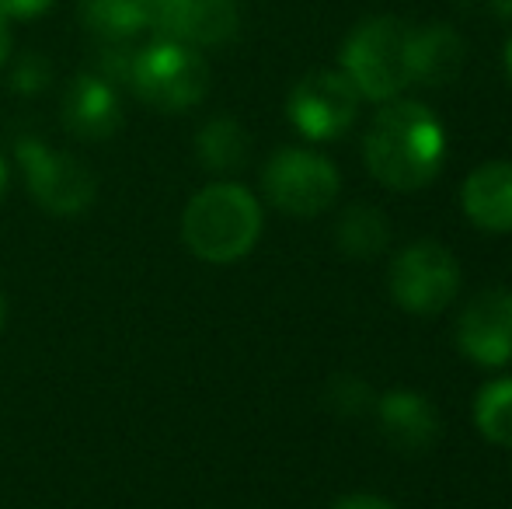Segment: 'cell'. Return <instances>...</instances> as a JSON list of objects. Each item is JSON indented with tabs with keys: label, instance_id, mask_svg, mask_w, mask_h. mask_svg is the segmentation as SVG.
I'll list each match as a JSON object with an SVG mask.
<instances>
[{
	"label": "cell",
	"instance_id": "cell-1",
	"mask_svg": "<svg viewBox=\"0 0 512 509\" xmlns=\"http://www.w3.org/2000/svg\"><path fill=\"white\" fill-rule=\"evenodd\" d=\"M366 168L387 189H422L439 175L446 157V133L422 102H387L377 112L363 143Z\"/></svg>",
	"mask_w": 512,
	"mask_h": 509
},
{
	"label": "cell",
	"instance_id": "cell-2",
	"mask_svg": "<svg viewBox=\"0 0 512 509\" xmlns=\"http://www.w3.org/2000/svg\"><path fill=\"white\" fill-rule=\"evenodd\" d=\"M262 231V210L255 196L234 182H216L192 196L182 217V234L192 255L203 262L227 265L255 248Z\"/></svg>",
	"mask_w": 512,
	"mask_h": 509
},
{
	"label": "cell",
	"instance_id": "cell-3",
	"mask_svg": "<svg viewBox=\"0 0 512 509\" xmlns=\"http://www.w3.org/2000/svg\"><path fill=\"white\" fill-rule=\"evenodd\" d=\"M342 74L373 102H394L411 84V28L398 18H370L345 39Z\"/></svg>",
	"mask_w": 512,
	"mask_h": 509
},
{
	"label": "cell",
	"instance_id": "cell-4",
	"mask_svg": "<svg viewBox=\"0 0 512 509\" xmlns=\"http://www.w3.org/2000/svg\"><path fill=\"white\" fill-rule=\"evenodd\" d=\"M129 88L140 102L157 112H185L199 105L209 91V67L196 46L157 39L154 46L136 49Z\"/></svg>",
	"mask_w": 512,
	"mask_h": 509
},
{
	"label": "cell",
	"instance_id": "cell-5",
	"mask_svg": "<svg viewBox=\"0 0 512 509\" xmlns=\"http://www.w3.org/2000/svg\"><path fill=\"white\" fill-rule=\"evenodd\" d=\"M14 150H18V164L25 171L28 192L39 199L42 210L74 217V213H84L95 203V175L74 154L53 150L35 136L18 140Z\"/></svg>",
	"mask_w": 512,
	"mask_h": 509
},
{
	"label": "cell",
	"instance_id": "cell-6",
	"mask_svg": "<svg viewBox=\"0 0 512 509\" xmlns=\"http://www.w3.org/2000/svg\"><path fill=\"white\" fill-rule=\"evenodd\" d=\"M265 196L272 206L293 217H317L324 213L338 196V171L328 157L314 150L286 147L265 164Z\"/></svg>",
	"mask_w": 512,
	"mask_h": 509
},
{
	"label": "cell",
	"instance_id": "cell-7",
	"mask_svg": "<svg viewBox=\"0 0 512 509\" xmlns=\"http://www.w3.org/2000/svg\"><path fill=\"white\" fill-rule=\"evenodd\" d=\"M460 265L436 241H418L391 265V293L411 314H436L457 297Z\"/></svg>",
	"mask_w": 512,
	"mask_h": 509
},
{
	"label": "cell",
	"instance_id": "cell-8",
	"mask_svg": "<svg viewBox=\"0 0 512 509\" xmlns=\"http://www.w3.org/2000/svg\"><path fill=\"white\" fill-rule=\"evenodd\" d=\"M359 109V91L342 70H310L290 91V123L307 140H335L352 126Z\"/></svg>",
	"mask_w": 512,
	"mask_h": 509
},
{
	"label": "cell",
	"instance_id": "cell-9",
	"mask_svg": "<svg viewBox=\"0 0 512 509\" xmlns=\"http://www.w3.org/2000/svg\"><path fill=\"white\" fill-rule=\"evenodd\" d=\"M241 14L234 0H154L150 28L157 39L185 46H220L234 39Z\"/></svg>",
	"mask_w": 512,
	"mask_h": 509
},
{
	"label": "cell",
	"instance_id": "cell-10",
	"mask_svg": "<svg viewBox=\"0 0 512 509\" xmlns=\"http://www.w3.org/2000/svg\"><path fill=\"white\" fill-rule=\"evenodd\" d=\"M457 342L481 367H506L512 360V293L485 290L471 297L457 321Z\"/></svg>",
	"mask_w": 512,
	"mask_h": 509
},
{
	"label": "cell",
	"instance_id": "cell-11",
	"mask_svg": "<svg viewBox=\"0 0 512 509\" xmlns=\"http://www.w3.org/2000/svg\"><path fill=\"white\" fill-rule=\"evenodd\" d=\"M63 126L77 140H108L122 126V102L115 84L98 74H77L63 91Z\"/></svg>",
	"mask_w": 512,
	"mask_h": 509
},
{
	"label": "cell",
	"instance_id": "cell-12",
	"mask_svg": "<svg viewBox=\"0 0 512 509\" xmlns=\"http://www.w3.org/2000/svg\"><path fill=\"white\" fill-rule=\"evenodd\" d=\"M377 419L380 433L387 443L405 454L432 447L439 440V412L425 394L418 391H391L377 401Z\"/></svg>",
	"mask_w": 512,
	"mask_h": 509
},
{
	"label": "cell",
	"instance_id": "cell-13",
	"mask_svg": "<svg viewBox=\"0 0 512 509\" xmlns=\"http://www.w3.org/2000/svg\"><path fill=\"white\" fill-rule=\"evenodd\" d=\"M464 213L481 227V231L506 234L512 231V164L492 161L471 171L460 192Z\"/></svg>",
	"mask_w": 512,
	"mask_h": 509
},
{
	"label": "cell",
	"instance_id": "cell-14",
	"mask_svg": "<svg viewBox=\"0 0 512 509\" xmlns=\"http://www.w3.org/2000/svg\"><path fill=\"white\" fill-rule=\"evenodd\" d=\"M464 56V39L453 28H411V84H450L464 67Z\"/></svg>",
	"mask_w": 512,
	"mask_h": 509
},
{
	"label": "cell",
	"instance_id": "cell-15",
	"mask_svg": "<svg viewBox=\"0 0 512 509\" xmlns=\"http://www.w3.org/2000/svg\"><path fill=\"white\" fill-rule=\"evenodd\" d=\"M150 11L154 0H77L84 28L98 39H133L150 28Z\"/></svg>",
	"mask_w": 512,
	"mask_h": 509
},
{
	"label": "cell",
	"instance_id": "cell-16",
	"mask_svg": "<svg viewBox=\"0 0 512 509\" xmlns=\"http://www.w3.org/2000/svg\"><path fill=\"white\" fill-rule=\"evenodd\" d=\"M335 238L338 248L349 258H373L384 252L387 241H391V224L370 203H356L338 217Z\"/></svg>",
	"mask_w": 512,
	"mask_h": 509
},
{
	"label": "cell",
	"instance_id": "cell-17",
	"mask_svg": "<svg viewBox=\"0 0 512 509\" xmlns=\"http://www.w3.org/2000/svg\"><path fill=\"white\" fill-rule=\"evenodd\" d=\"M248 147H251V140H248V133H244V126L230 116L209 119L196 136L199 161H203L209 171H237L248 161Z\"/></svg>",
	"mask_w": 512,
	"mask_h": 509
},
{
	"label": "cell",
	"instance_id": "cell-18",
	"mask_svg": "<svg viewBox=\"0 0 512 509\" xmlns=\"http://www.w3.org/2000/svg\"><path fill=\"white\" fill-rule=\"evenodd\" d=\"M474 422L485 440L512 447V377L481 387L478 401H474Z\"/></svg>",
	"mask_w": 512,
	"mask_h": 509
},
{
	"label": "cell",
	"instance_id": "cell-19",
	"mask_svg": "<svg viewBox=\"0 0 512 509\" xmlns=\"http://www.w3.org/2000/svg\"><path fill=\"white\" fill-rule=\"evenodd\" d=\"M49 81H53V67L42 53H25L11 70V88L18 95H39L49 88Z\"/></svg>",
	"mask_w": 512,
	"mask_h": 509
},
{
	"label": "cell",
	"instance_id": "cell-20",
	"mask_svg": "<svg viewBox=\"0 0 512 509\" xmlns=\"http://www.w3.org/2000/svg\"><path fill=\"white\" fill-rule=\"evenodd\" d=\"M328 405L338 408L342 415H359L366 405H370V387L356 377H338L328 387Z\"/></svg>",
	"mask_w": 512,
	"mask_h": 509
},
{
	"label": "cell",
	"instance_id": "cell-21",
	"mask_svg": "<svg viewBox=\"0 0 512 509\" xmlns=\"http://www.w3.org/2000/svg\"><path fill=\"white\" fill-rule=\"evenodd\" d=\"M53 7V0H0V14L4 18H39Z\"/></svg>",
	"mask_w": 512,
	"mask_h": 509
},
{
	"label": "cell",
	"instance_id": "cell-22",
	"mask_svg": "<svg viewBox=\"0 0 512 509\" xmlns=\"http://www.w3.org/2000/svg\"><path fill=\"white\" fill-rule=\"evenodd\" d=\"M331 509H394V506L380 496H345V499H338Z\"/></svg>",
	"mask_w": 512,
	"mask_h": 509
},
{
	"label": "cell",
	"instance_id": "cell-23",
	"mask_svg": "<svg viewBox=\"0 0 512 509\" xmlns=\"http://www.w3.org/2000/svg\"><path fill=\"white\" fill-rule=\"evenodd\" d=\"M7 56H11V28H7V18L0 14V67L7 63Z\"/></svg>",
	"mask_w": 512,
	"mask_h": 509
},
{
	"label": "cell",
	"instance_id": "cell-24",
	"mask_svg": "<svg viewBox=\"0 0 512 509\" xmlns=\"http://www.w3.org/2000/svg\"><path fill=\"white\" fill-rule=\"evenodd\" d=\"M488 7H492L499 18H512V0H488Z\"/></svg>",
	"mask_w": 512,
	"mask_h": 509
},
{
	"label": "cell",
	"instance_id": "cell-25",
	"mask_svg": "<svg viewBox=\"0 0 512 509\" xmlns=\"http://www.w3.org/2000/svg\"><path fill=\"white\" fill-rule=\"evenodd\" d=\"M506 70H509V77H512V39H509V46H506Z\"/></svg>",
	"mask_w": 512,
	"mask_h": 509
},
{
	"label": "cell",
	"instance_id": "cell-26",
	"mask_svg": "<svg viewBox=\"0 0 512 509\" xmlns=\"http://www.w3.org/2000/svg\"><path fill=\"white\" fill-rule=\"evenodd\" d=\"M4 185H7V168H4V161H0V192H4Z\"/></svg>",
	"mask_w": 512,
	"mask_h": 509
},
{
	"label": "cell",
	"instance_id": "cell-27",
	"mask_svg": "<svg viewBox=\"0 0 512 509\" xmlns=\"http://www.w3.org/2000/svg\"><path fill=\"white\" fill-rule=\"evenodd\" d=\"M4 314H7V307H4V297H0V328H4Z\"/></svg>",
	"mask_w": 512,
	"mask_h": 509
}]
</instances>
